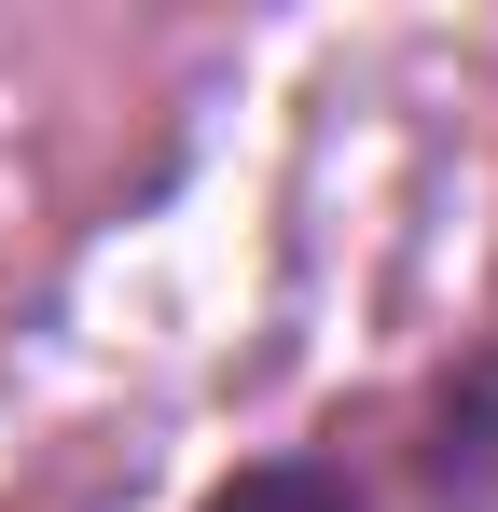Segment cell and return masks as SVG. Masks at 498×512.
I'll return each mask as SVG.
<instances>
[{"label":"cell","mask_w":498,"mask_h":512,"mask_svg":"<svg viewBox=\"0 0 498 512\" xmlns=\"http://www.w3.org/2000/svg\"><path fill=\"white\" fill-rule=\"evenodd\" d=\"M429 485H498V360L443 402V429H429Z\"/></svg>","instance_id":"cell-1"},{"label":"cell","mask_w":498,"mask_h":512,"mask_svg":"<svg viewBox=\"0 0 498 512\" xmlns=\"http://www.w3.org/2000/svg\"><path fill=\"white\" fill-rule=\"evenodd\" d=\"M208 512H360V499H346V471H319V457H249L236 485H208Z\"/></svg>","instance_id":"cell-2"}]
</instances>
